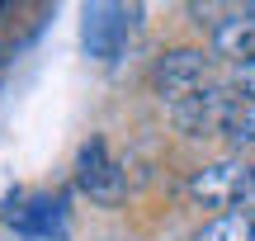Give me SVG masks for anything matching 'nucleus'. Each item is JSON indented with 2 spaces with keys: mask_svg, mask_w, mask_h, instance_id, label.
I'll use <instances>...</instances> for the list:
<instances>
[{
  "mask_svg": "<svg viewBox=\"0 0 255 241\" xmlns=\"http://www.w3.org/2000/svg\"><path fill=\"white\" fill-rule=\"evenodd\" d=\"M189 199L199 208H222L232 213L237 204H251V166L241 156H222L213 166L189 175Z\"/></svg>",
  "mask_w": 255,
  "mask_h": 241,
  "instance_id": "nucleus-1",
  "label": "nucleus"
},
{
  "mask_svg": "<svg viewBox=\"0 0 255 241\" xmlns=\"http://www.w3.org/2000/svg\"><path fill=\"white\" fill-rule=\"evenodd\" d=\"M76 189H81L90 204H104V208L123 204L128 170L109 156V142H104V137H90L81 147V156H76Z\"/></svg>",
  "mask_w": 255,
  "mask_h": 241,
  "instance_id": "nucleus-2",
  "label": "nucleus"
},
{
  "mask_svg": "<svg viewBox=\"0 0 255 241\" xmlns=\"http://www.w3.org/2000/svg\"><path fill=\"white\" fill-rule=\"evenodd\" d=\"M237 109H241V95L232 90V85H203L199 95L175 104V123H180V132H189V137H213V132L232 128Z\"/></svg>",
  "mask_w": 255,
  "mask_h": 241,
  "instance_id": "nucleus-3",
  "label": "nucleus"
},
{
  "mask_svg": "<svg viewBox=\"0 0 255 241\" xmlns=\"http://www.w3.org/2000/svg\"><path fill=\"white\" fill-rule=\"evenodd\" d=\"M208 66H213V57L203 52V47H170V52L156 57V66H151V85H156V95H161V100L180 104V100H189V95L203 90V81H208Z\"/></svg>",
  "mask_w": 255,
  "mask_h": 241,
  "instance_id": "nucleus-4",
  "label": "nucleus"
},
{
  "mask_svg": "<svg viewBox=\"0 0 255 241\" xmlns=\"http://www.w3.org/2000/svg\"><path fill=\"white\" fill-rule=\"evenodd\" d=\"M132 24H137V9L128 5H85V24H81V38H85V52L100 57V62H119V52L132 38Z\"/></svg>",
  "mask_w": 255,
  "mask_h": 241,
  "instance_id": "nucleus-5",
  "label": "nucleus"
},
{
  "mask_svg": "<svg viewBox=\"0 0 255 241\" xmlns=\"http://www.w3.org/2000/svg\"><path fill=\"white\" fill-rule=\"evenodd\" d=\"M19 208H5V223L14 227V237H38V232H71L66 223V199L62 194H28L14 199Z\"/></svg>",
  "mask_w": 255,
  "mask_h": 241,
  "instance_id": "nucleus-6",
  "label": "nucleus"
},
{
  "mask_svg": "<svg viewBox=\"0 0 255 241\" xmlns=\"http://www.w3.org/2000/svg\"><path fill=\"white\" fill-rule=\"evenodd\" d=\"M213 57L246 66L255 62V19L246 9H227L222 19H213Z\"/></svg>",
  "mask_w": 255,
  "mask_h": 241,
  "instance_id": "nucleus-7",
  "label": "nucleus"
},
{
  "mask_svg": "<svg viewBox=\"0 0 255 241\" xmlns=\"http://www.w3.org/2000/svg\"><path fill=\"white\" fill-rule=\"evenodd\" d=\"M189 241H255V208H232L199 227Z\"/></svg>",
  "mask_w": 255,
  "mask_h": 241,
  "instance_id": "nucleus-8",
  "label": "nucleus"
},
{
  "mask_svg": "<svg viewBox=\"0 0 255 241\" xmlns=\"http://www.w3.org/2000/svg\"><path fill=\"white\" fill-rule=\"evenodd\" d=\"M227 142H232L237 151L255 147V100H241L237 119H232V128H227Z\"/></svg>",
  "mask_w": 255,
  "mask_h": 241,
  "instance_id": "nucleus-9",
  "label": "nucleus"
},
{
  "mask_svg": "<svg viewBox=\"0 0 255 241\" xmlns=\"http://www.w3.org/2000/svg\"><path fill=\"white\" fill-rule=\"evenodd\" d=\"M232 90L241 95V100H255V62H246V66H232Z\"/></svg>",
  "mask_w": 255,
  "mask_h": 241,
  "instance_id": "nucleus-10",
  "label": "nucleus"
},
{
  "mask_svg": "<svg viewBox=\"0 0 255 241\" xmlns=\"http://www.w3.org/2000/svg\"><path fill=\"white\" fill-rule=\"evenodd\" d=\"M251 204H255V166H251Z\"/></svg>",
  "mask_w": 255,
  "mask_h": 241,
  "instance_id": "nucleus-11",
  "label": "nucleus"
}]
</instances>
